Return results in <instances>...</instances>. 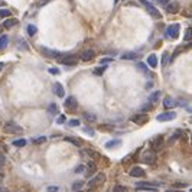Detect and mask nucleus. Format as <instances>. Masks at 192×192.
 <instances>
[{
  "label": "nucleus",
  "instance_id": "nucleus-3",
  "mask_svg": "<svg viewBox=\"0 0 192 192\" xmlns=\"http://www.w3.org/2000/svg\"><path fill=\"white\" fill-rule=\"evenodd\" d=\"M179 31H181V26L178 25V23H173V25L167 26L165 35L169 36L170 39H176V38H178V35H179Z\"/></svg>",
  "mask_w": 192,
  "mask_h": 192
},
{
  "label": "nucleus",
  "instance_id": "nucleus-57",
  "mask_svg": "<svg viewBox=\"0 0 192 192\" xmlns=\"http://www.w3.org/2000/svg\"><path fill=\"white\" fill-rule=\"evenodd\" d=\"M191 123H192V118H191Z\"/></svg>",
  "mask_w": 192,
  "mask_h": 192
},
{
  "label": "nucleus",
  "instance_id": "nucleus-39",
  "mask_svg": "<svg viewBox=\"0 0 192 192\" xmlns=\"http://www.w3.org/2000/svg\"><path fill=\"white\" fill-rule=\"evenodd\" d=\"M137 68H139V69H140L142 72H144V74L147 72V67H146V65H144L143 62H139V64H137Z\"/></svg>",
  "mask_w": 192,
  "mask_h": 192
},
{
  "label": "nucleus",
  "instance_id": "nucleus-35",
  "mask_svg": "<svg viewBox=\"0 0 192 192\" xmlns=\"http://www.w3.org/2000/svg\"><path fill=\"white\" fill-rule=\"evenodd\" d=\"M152 107H153V104H152L150 101H149V103H146V104H144V106L142 107V111H143V113H144V111H150Z\"/></svg>",
  "mask_w": 192,
  "mask_h": 192
},
{
  "label": "nucleus",
  "instance_id": "nucleus-11",
  "mask_svg": "<svg viewBox=\"0 0 192 192\" xmlns=\"http://www.w3.org/2000/svg\"><path fill=\"white\" fill-rule=\"evenodd\" d=\"M165 10H166V13L175 15V13H178V10H179V4L175 3V1H167L166 4H165Z\"/></svg>",
  "mask_w": 192,
  "mask_h": 192
},
{
  "label": "nucleus",
  "instance_id": "nucleus-8",
  "mask_svg": "<svg viewBox=\"0 0 192 192\" xmlns=\"http://www.w3.org/2000/svg\"><path fill=\"white\" fill-rule=\"evenodd\" d=\"M142 3H143V6L146 7V10H147V12L150 13L152 16H155V17H160V13H159V10H158L156 7H155L153 4H152V3L149 1V0H142Z\"/></svg>",
  "mask_w": 192,
  "mask_h": 192
},
{
  "label": "nucleus",
  "instance_id": "nucleus-13",
  "mask_svg": "<svg viewBox=\"0 0 192 192\" xmlns=\"http://www.w3.org/2000/svg\"><path fill=\"white\" fill-rule=\"evenodd\" d=\"M94 51L91 49H87V51H83L81 54H80V59L81 61H84V62H88V61H91V59H94Z\"/></svg>",
  "mask_w": 192,
  "mask_h": 192
},
{
  "label": "nucleus",
  "instance_id": "nucleus-14",
  "mask_svg": "<svg viewBox=\"0 0 192 192\" xmlns=\"http://www.w3.org/2000/svg\"><path fill=\"white\" fill-rule=\"evenodd\" d=\"M65 107L69 111H75L77 107H78V103H77L75 97H68L67 100H65Z\"/></svg>",
  "mask_w": 192,
  "mask_h": 192
},
{
  "label": "nucleus",
  "instance_id": "nucleus-53",
  "mask_svg": "<svg viewBox=\"0 0 192 192\" xmlns=\"http://www.w3.org/2000/svg\"><path fill=\"white\" fill-rule=\"evenodd\" d=\"M188 48H192V42H189V45H188Z\"/></svg>",
  "mask_w": 192,
  "mask_h": 192
},
{
  "label": "nucleus",
  "instance_id": "nucleus-6",
  "mask_svg": "<svg viewBox=\"0 0 192 192\" xmlns=\"http://www.w3.org/2000/svg\"><path fill=\"white\" fill-rule=\"evenodd\" d=\"M142 162L146 163V165H153L156 162V153L153 150H149V152H144L142 155Z\"/></svg>",
  "mask_w": 192,
  "mask_h": 192
},
{
  "label": "nucleus",
  "instance_id": "nucleus-31",
  "mask_svg": "<svg viewBox=\"0 0 192 192\" xmlns=\"http://www.w3.org/2000/svg\"><path fill=\"white\" fill-rule=\"evenodd\" d=\"M83 186H84V182L83 181H78V182H74V184H72V189H74V191H78V189H83Z\"/></svg>",
  "mask_w": 192,
  "mask_h": 192
},
{
  "label": "nucleus",
  "instance_id": "nucleus-52",
  "mask_svg": "<svg viewBox=\"0 0 192 192\" xmlns=\"http://www.w3.org/2000/svg\"><path fill=\"white\" fill-rule=\"evenodd\" d=\"M166 192H182V191H173V189H170V191H166Z\"/></svg>",
  "mask_w": 192,
  "mask_h": 192
},
{
  "label": "nucleus",
  "instance_id": "nucleus-17",
  "mask_svg": "<svg viewBox=\"0 0 192 192\" xmlns=\"http://www.w3.org/2000/svg\"><path fill=\"white\" fill-rule=\"evenodd\" d=\"M54 92H55V95H58V97H64V95H65V90H64V87L59 83L54 84Z\"/></svg>",
  "mask_w": 192,
  "mask_h": 192
},
{
  "label": "nucleus",
  "instance_id": "nucleus-54",
  "mask_svg": "<svg viewBox=\"0 0 192 192\" xmlns=\"http://www.w3.org/2000/svg\"><path fill=\"white\" fill-rule=\"evenodd\" d=\"M0 192H9V191H7V189H1Z\"/></svg>",
  "mask_w": 192,
  "mask_h": 192
},
{
  "label": "nucleus",
  "instance_id": "nucleus-10",
  "mask_svg": "<svg viewBox=\"0 0 192 192\" xmlns=\"http://www.w3.org/2000/svg\"><path fill=\"white\" fill-rule=\"evenodd\" d=\"M41 52H42V55H45V57H48V58H58L59 55H61L58 51L49 49V48H46V46H41Z\"/></svg>",
  "mask_w": 192,
  "mask_h": 192
},
{
  "label": "nucleus",
  "instance_id": "nucleus-42",
  "mask_svg": "<svg viewBox=\"0 0 192 192\" xmlns=\"http://www.w3.org/2000/svg\"><path fill=\"white\" fill-rule=\"evenodd\" d=\"M48 71H49V74H52V75H58V74H59L58 68H49Z\"/></svg>",
  "mask_w": 192,
  "mask_h": 192
},
{
  "label": "nucleus",
  "instance_id": "nucleus-30",
  "mask_svg": "<svg viewBox=\"0 0 192 192\" xmlns=\"http://www.w3.org/2000/svg\"><path fill=\"white\" fill-rule=\"evenodd\" d=\"M118 143H120V140H111V142H107L106 143V149H113V147H116Z\"/></svg>",
  "mask_w": 192,
  "mask_h": 192
},
{
  "label": "nucleus",
  "instance_id": "nucleus-23",
  "mask_svg": "<svg viewBox=\"0 0 192 192\" xmlns=\"http://www.w3.org/2000/svg\"><path fill=\"white\" fill-rule=\"evenodd\" d=\"M7 45H9V38L6 35H1L0 36V49H4Z\"/></svg>",
  "mask_w": 192,
  "mask_h": 192
},
{
  "label": "nucleus",
  "instance_id": "nucleus-19",
  "mask_svg": "<svg viewBox=\"0 0 192 192\" xmlns=\"http://www.w3.org/2000/svg\"><path fill=\"white\" fill-rule=\"evenodd\" d=\"M137 58V54L136 52H126L121 55V59L123 61H133V59Z\"/></svg>",
  "mask_w": 192,
  "mask_h": 192
},
{
  "label": "nucleus",
  "instance_id": "nucleus-1",
  "mask_svg": "<svg viewBox=\"0 0 192 192\" xmlns=\"http://www.w3.org/2000/svg\"><path fill=\"white\" fill-rule=\"evenodd\" d=\"M3 132L7 134H17V133H22V127L15 123V121H6L4 126H3Z\"/></svg>",
  "mask_w": 192,
  "mask_h": 192
},
{
  "label": "nucleus",
  "instance_id": "nucleus-27",
  "mask_svg": "<svg viewBox=\"0 0 192 192\" xmlns=\"http://www.w3.org/2000/svg\"><path fill=\"white\" fill-rule=\"evenodd\" d=\"M159 95H160V91H155V92H152V94H150V97H149V101H150L152 104H153V103H158Z\"/></svg>",
  "mask_w": 192,
  "mask_h": 192
},
{
  "label": "nucleus",
  "instance_id": "nucleus-15",
  "mask_svg": "<svg viewBox=\"0 0 192 192\" xmlns=\"http://www.w3.org/2000/svg\"><path fill=\"white\" fill-rule=\"evenodd\" d=\"M178 106V101L175 100V98H172V97H166L165 100H163V107L165 109H173V107H176Z\"/></svg>",
  "mask_w": 192,
  "mask_h": 192
},
{
  "label": "nucleus",
  "instance_id": "nucleus-7",
  "mask_svg": "<svg viewBox=\"0 0 192 192\" xmlns=\"http://www.w3.org/2000/svg\"><path fill=\"white\" fill-rule=\"evenodd\" d=\"M132 121H133L134 124H137V126H143V124H146V123L149 121V116H147V114H144V113L134 114V116L132 117Z\"/></svg>",
  "mask_w": 192,
  "mask_h": 192
},
{
  "label": "nucleus",
  "instance_id": "nucleus-40",
  "mask_svg": "<svg viewBox=\"0 0 192 192\" xmlns=\"http://www.w3.org/2000/svg\"><path fill=\"white\" fill-rule=\"evenodd\" d=\"M65 120H67V117L64 116V114H61V116L57 118V123H58V124H64V123H65Z\"/></svg>",
  "mask_w": 192,
  "mask_h": 192
},
{
  "label": "nucleus",
  "instance_id": "nucleus-51",
  "mask_svg": "<svg viewBox=\"0 0 192 192\" xmlns=\"http://www.w3.org/2000/svg\"><path fill=\"white\" fill-rule=\"evenodd\" d=\"M3 67H4V65H3V62H0V71L3 69Z\"/></svg>",
  "mask_w": 192,
  "mask_h": 192
},
{
  "label": "nucleus",
  "instance_id": "nucleus-26",
  "mask_svg": "<svg viewBox=\"0 0 192 192\" xmlns=\"http://www.w3.org/2000/svg\"><path fill=\"white\" fill-rule=\"evenodd\" d=\"M65 142L68 143H72V144H75V146H81L83 143L80 139H77V137H65Z\"/></svg>",
  "mask_w": 192,
  "mask_h": 192
},
{
  "label": "nucleus",
  "instance_id": "nucleus-58",
  "mask_svg": "<svg viewBox=\"0 0 192 192\" xmlns=\"http://www.w3.org/2000/svg\"><path fill=\"white\" fill-rule=\"evenodd\" d=\"M191 192H192V189H191Z\"/></svg>",
  "mask_w": 192,
  "mask_h": 192
},
{
  "label": "nucleus",
  "instance_id": "nucleus-36",
  "mask_svg": "<svg viewBox=\"0 0 192 192\" xmlns=\"http://www.w3.org/2000/svg\"><path fill=\"white\" fill-rule=\"evenodd\" d=\"M104 71H106V67L95 68V69H94V74H95V75H103V74H104Z\"/></svg>",
  "mask_w": 192,
  "mask_h": 192
},
{
  "label": "nucleus",
  "instance_id": "nucleus-50",
  "mask_svg": "<svg viewBox=\"0 0 192 192\" xmlns=\"http://www.w3.org/2000/svg\"><path fill=\"white\" fill-rule=\"evenodd\" d=\"M156 1H159L160 4H166V3L169 1V0H156Z\"/></svg>",
  "mask_w": 192,
  "mask_h": 192
},
{
  "label": "nucleus",
  "instance_id": "nucleus-16",
  "mask_svg": "<svg viewBox=\"0 0 192 192\" xmlns=\"http://www.w3.org/2000/svg\"><path fill=\"white\" fill-rule=\"evenodd\" d=\"M129 173H130V176H133V178H140V176L144 175V170L139 166H133L132 169H130Z\"/></svg>",
  "mask_w": 192,
  "mask_h": 192
},
{
  "label": "nucleus",
  "instance_id": "nucleus-5",
  "mask_svg": "<svg viewBox=\"0 0 192 192\" xmlns=\"http://www.w3.org/2000/svg\"><path fill=\"white\" fill-rule=\"evenodd\" d=\"M163 143H165V139H163V136H155V137H152L150 140V149L152 150H159L162 146H163Z\"/></svg>",
  "mask_w": 192,
  "mask_h": 192
},
{
  "label": "nucleus",
  "instance_id": "nucleus-45",
  "mask_svg": "<svg viewBox=\"0 0 192 192\" xmlns=\"http://www.w3.org/2000/svg\"><path fill=\"white\" fill-rule=\"evenodd\" d=\"M84 170H85V166H84V165H80V166H77L75 173H81V172H84Z\"/></svg>",
  "mask_w": 192,
  "mask_h": 192
},
{
  "label": "nucleus",
  "instance_id": "nucleus-46",
  "mask_svg": "<svg viewBox=\"0 0 192 192\" xmlns=\"http://www.w3.org/2000/svg\"><path fill=\"white\" fill-rule=\"evenodd\" d=\"M107 62H113V59L111 58H103L101 59V64H107Z\"/></svg>",
  "mask_w": 192,
  "mask_h": 192
},
{
  "label": "nucleus",
  "instance_id": "nucleus-22",
  "mask_svg": "<svg viewBox=\"0 0 192 192\" xmlns=\"http://www.w3.org/2000/svg\"><path fill=\"white\" fill-rule=\"evenodd\" d=\"M98 130H100V132H107V133H110V132L114 130V127L111 124H98Z\"/></svg>",
  "mask_w": 192,
  "mask_h": 192
},
{
  "label": "nucleus",
  "instance_id": "nucleus-9",
  "mask_svg": "<svg viewBox=\"0 0 192 192\" xmlns=\"http://www.w3.org/2000/svg\"><path fill=\"white\" fill-rule=\"evenodd\" d=\"M104 179H106V175H104V173H98V175H95L91 181L88 182V186H90V188H95V186H98V185L103 184Z\"/></svg>",
  "mask_w": 192,
  "mask_h": 192
},
{
  "label": "nucleus",
  "instance_id": "nucleus-44",
  "mask_svg": "<svg viewBox=\"0 0 192 192\" xmlns=\"http://www.w3.org/2000/svg\"><path fill=\"white\" fill-rule=\"evenodd\" d=\"M58 191H59L58 186H48L46 188V192H58Z\"/></svg>",
  "mask_w": 192,
  "mask_h": 192
},
{
  "label": "nucleus",
  "instance_id": "nucleus-29",
  "mask_svg": "<svg viewBox=\"0 0 192 192\" xmlns=\"http://www.w3.org/2000/svg\"><path fill=\"white\" fill-rule=\"evenodd\" d=\"M45 142H46V137H45V136H41V137L32 139V143H33V144H43Z\"/></svg>",
  "mask_w": 192,
  "mask_h": 192
},
{
  "label": "nucleus",
  "instance_id": "nucleus-49",
  "mask_svg": "<svg viewBox=\"0 0 192 192\" xmlns=\"http://www.w3.org/2000/svg\"><path fill=\"white\" fill-rule=\"evenodd\" d=\"M84 132H87V133L90 134V136H94V133H92L91 129H87V127H85V129H84Z\"/></svg>",
  "mask_w": 192,
  "mask_h": 192
},
{
  "label": "nucleus",
  "instance_id": "nucleus-18",
  "mask_svg": "<svg viewBox=\"0 0 192 192\" xmlns=\"http://www.w3.org/2000/svg\"><path fill=\"white\" fill-rule=\"evenodd\" d=\"M147 64H149L150 68H156L158 67V57H156L155 54H150V55L147 57Z\"/></svg>",
  "mask_w": 192,
  "mask_h": 192
},
{
  "label": "nucleus",
  "instance_id": "nucleus-38",
  "mask_svg": "<svg viewBox=\"0 0 192 192\" xmlns=\"http://www.w3.org/2000/svg\"><path fill=\"white\" fill-rule=\"evenodd\" d=\"M68 126H69V127H78V126H80V121L75 120V118H74V120H69V121H68Z\"/></svg>",
  "mask_w": 192,
  "mask_h": 192
},
{
  "label": "nucleus",
  "instance_id": "nucleus-12",
  "mask_svg": "<svg viewBox=\"0 0 192 192\" xmlns=\"http://www.w3.org/2000/svg\"><path fill=\"white\" fill-rule=\"evenodd\" d=\"M176 117V114L173 111H166V113H162V114H159L156 117V120L158 121H169V120H173Z\"/></svg>",
  "mask_w": 192,
  "mask_h": 192
},
{
  "label": "nucleus",
  "instance_id": "nucleus-20",
  "mask_svg": "<svg viewBox=\"0 0 192 192\" xmlns=\"http://www.w3.org/2000/svg\"><path fill=\"white\" fill-rule=\"evenodd\" d=\"M95 170H97L95 163H94V162H90V163H88V170H85V176H91Z\"/></svg>",
  "mask_w": 192,
  "mask_h": 192
},
{
  "label": "nucleus",
  "instance_id": "nucleus-24",
  "mask_svg": "<svg viewBox=\"0 0 192 192\" xmlns=\"http://www.w3.org/2000/svg\"><path fill=\"white\" fill-rule=\"evenodd\" d=\"M28 144V140L26 139H17V140H13V146L15 147H23Z\"/></svg>",
  "mask_w": 192,
  "mask_h": 192
},
{
  "label": "nucleus",
  "instance_id": "nucleus-28",
  "mask_svg": "<svg viewBox=\"0 0 192 192\" xmlns=\"http://www.w3.org/2000/svg\"><path fill=\"white\" fill-rule=\"evenodd\" d=\"M26 31H28V35H29V36H33V35H36V32H38V29H36L35 25H28Z\"/></svg>",
  "mask_w": 192,
  "mask_h": 192
},
{
  "label": "nucleus",
  "instance_id": "nucleus-4",
  "mask_svg": "<svg viewBox=\"0 0 192 192\" xmlns=\"http://www.w3.org/2000/svg\"><path fill=\"white\" fill-rule=\"evenodd\" d=\"M136 188L139 191H147V192H158V186H155L150 182H137Z\"/></svg>",
  "mask_w": 192,
  "mask_h": 192
},
{
  "label": "nucleus",
  "instance_id": "nucleus-43",
  "mask_svg": "<svg viewBox=\"0 0 192 192\" xmlns=\"http://www.w3.org/2000/svg\"><path fill=\"white\" fill-rule=\"evenodd\" d=\"M19 46H20V49H29V48H28V43H26V42H23L22 39L19 41Z\"/></svg>",
  "mask_w": 192,
  "mask_h": 192
},
{
  "label": "nucleus",
  "instance_id": "nucleus-55",
  "mask_svg": "<svg viewBox=\"0 0 192 192\" xmlns=\"http://www.w3.org/2000/svg\"><path fill=\"white\" fill-rule=\"evenodd\" d=\"M77 192H83V191H81V189H78V191H77Z\"/></svg>",
  "mask_w": 192,
  "mask_h": 192
},
{
  "label": "nucleus",
  "instance_id": "nucleus-41",
  "mask_svg": "<svg viewBox=\"0 0 192 192\" xmlns=\"http://www.w3.org/2000/svg\"><path fill=\"white\" fill-rule=\"evenodd\" d=\"M113 192H126V189L121 186V185H116L114 189H113Z\"/></svg>",
  "mask_w": 192,
  "mask_h": 192
},
{
  "label": "nucleus",
  "instance_id": "nucleus-25",
  "mask_svg": "<svg viewBox=\"0 0 192 192\" xmlns=\"http://www.w3.org/2000/svg\"><path fill=\"white\" fill-rule=\"evenodd\" d=\"M3 25H4V28L10 29V28H13L15 25H17V20H16V19H6Z\"/></svg>",
  "mask_w": 192,
  "mask_h": 192
},
{
  "label": "nucleus",
  "instance_id": "nucleus-47",
  "mask_svg": "<svg viewBox=\"0 0 192 192\" xmlns=\"http://www.w3.org/2000/svg\"><path fill=\"white\" fill-rule=\"evenodd\" d=\"M3 165H4V156H3V155L0 153V167L3 166Z\"/></svg>",
  "mask_w": 192,
  "mask_h": 192
},
{
  "label": "nucleus",
  "instance_id": "nucleus-34",
  "mask_svg": "<svg viewBox=\"0 0 192 192\" xmlns=\"http://www.w3.org/2000/svg\"><path fill=\"white\" fill-rule=\"evenodd\" d=\"M84 153H87V155H90L91 158H97V156H100L97 152H94V150H91V149H85L84 150Z\"/></svg>",
  "mask_w": 192,
  "mask_h": 192
},
{
  "label": "nucleus",
  "instance_id": "nucleus-48",
  "mask_svg": "<svg viewBox=\"0 0 192 192\" xmlns=\"http://www.w3.org/2000/svg\"><path fill=\"white\" fill-rule=\"evenodd\" d=\"M166 59H167V54L165 52V54H163V61H162V64H163V65H166Z\"/></svg>",
  "mask_w": 192,
  "mask_h": 192
},
{
  "label": "nucleus",
  "instance_id": "nucleus-37",
  "mask_svg": "<svg viewBox=\"0 0 192 192\" xmlns=\"http://www.w3.org/2000/svg\"><path fill=\"white\" fill-rule=\"evenodd\" d=\"M184 38H185V41H191V39H192V31H191V29H186Z\"/></svg>",
  "mask_w": 192,
  "mask_h": 192
},
{
  "label": "nucleus",
  "instance_id": "nucleus-2",
  "mask_svg": "<svg viewBox=\"0 0 192 192\" xmlns=\"http://www.w3.org/2000/svg\"><path fill=\"white\" fill-rule=\"evenodd\" d=\"M58 62L64 64V65H68V67H74V65H77L78 59H77L75 55H59Z\"/></svg>",
  "mask_w": 192,
  "mask_h": 192
},
{
  "label": "nucleus",
  "instance_id": "nucleus-33",
  "mask_svg": "<svg viewBox=\"0 0 192 192\" xmlns=\"http://www.w3.org/2000/svg\"><path fill=\"white\" fill-rule=\"evenodd\" d=\"M48 111H49L51 114H57V111H58V107H57V104H55V103L49 104V107H48Z\"/></svg>",
  "mask_w": 192,
  "mask_h": 192
},
{
  "label": "nucleus",
  "instance_id": "nucleus-32",
  "mask_svg": "<svg viewBox=\"0 0 192 192\" xmlns=\"http://www.w3.org/2000/svg\"><path fill=\"white\" fill-rule=\"evenodd\" d=\"M10 16V10L9 9H0V17L4 19V17H9Z\"/></svg>",
  "mask_w": 192,
  "mask_h": 192
},
{
  "label": "nucleus",
  "instance_id": "nucleus-56",
  "mask_svg": "<svg viewBox=\"0 0 192 192\" xmlns=\"http://www.w3.org/2000/svg\"><path fill=\"white\" fill-rule=\"evenodd\" d=\"M117 1H118V0H114V3H117Z\"/></svg>",
  "mask_w": 192,
  "mask_h": 192
},
{
  "label": "nucleus",
  "instance_id": "nucleus-21",
  "mask_svg": "<svg viewBox=\"0 0 192 192\" xmlns=\"http://www.w3.org/2000/svg\"><path fill=\"white\" fill-rule=\"evenodd\" d=\"M83 117L88 121V123H94V121L97 120V116H95V114H92V113H84Z\"/></svg>",
  "mask_w": 192,
  "mask_h": 192
}]
</instances>
